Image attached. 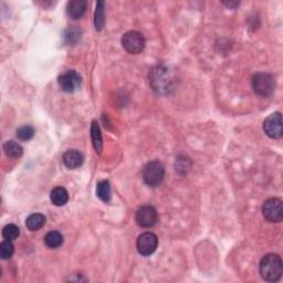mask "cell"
I'll list each match as a JSON object with an SVG mask.
<instances>
[{
    "label": "cell",
    "instance_id": "4",
    "mask_svg": "<svg viewBox=\"0 0 283 283\" xmlns=\"http://www.w3.org/2000/svg\"><path fill=\"white\" fill-rule=\"evenodd\" d=\"M252 88L258 95L268 97L273 93L275 81L271 74L266 72H258L252 77Z\"/></svg>",
    "mask_w": 283,
    "mask_h": 283
},
{
    "label": "cell",
    "instance_id": "10",
    "mask_svg": "<svg viewBox=\"0 0 283 283\" xmlns=\"http://www.w3.org/2000/svg\"><path fill=\"white\" fill-rule=\"evenodd\" d=\"M158 245L157 236L153 232H144L138 237L136 247L137 251L141 254V256H151L156 250Z\"/></svg>",
    "mask_w": 283,
    "mask_h": 283
},
{
    "label": "cell",
    "instance_id": "9",
    "mask_svg": "<svg viewBox=\"0 0 283 283\" xmlns=\"http://www.w3.org/2000/svg\"><path fill=\"white\" fill-rule=\"evenodd\" d=\"M264 131L270 138H280L282 136L283 124L280 112H275L265 119Z\"/></svg>",
    "mask_w": 283,
    "mask_h": 283
},
{
    "label": "cell",
    "instance_id": "20",
    "mask_svg": "<svg viewBox=\"0 0 283 283\" xmlns=\"http://www.w3.org/2000/svg\"><path fill=\"white\" fill-rule=\"evenodd\" d=\"M19 235H20V229L13 224L5 226V228L3 229V236L6 240L13 241V240H16L19 237Z\"/></svg>",
    "mask_w": 283,
    "mask_h": 283
},
{
    "label": "cell",
    "instance_id": "14",
    "mask_svg": "<svg viewBox=\"0 0 283 283\" xmlns=\"http://www.w3.org/2000/svg\"><path fill=\"white\" fill-rule=\"evenodd\" d=\"M91 137H92V141H93V146L95 148L96 153L101 154L102 148H103V140H102V134H101L100 126H98L96 121L92 122Z\"/></svg>",
    "mask_w": 283,
    "mask_h": 283
},
{
    "label": "cell",
    "instance_id": "13",
    "mask_svg": "<svg viewBox=\"0 0 283 283\" xmlns=\"http://www.w3.org/2000/svg\"><path fill=\"white\" fill-rule=\"evenodd\" d=\"M50 198L53 205H55V206L58 207H61V206H65V205L68 203L69 194L66 188L55 187L52 189Z\"/></svg>",
    "mask_w": 283,
    "mask_h": 283
},
{
    "label": "cell",
    "instance_id": "5",
    "mask_svg": "<svg viewBox=\"0 0 283 283\" xmlns=\"http://www.w3.org/2000/svg\"><path fill=\"white\" fill-rule=\"evenodd\" d=\"M262 214L269 223H280L283 219V205L279 198H269L262 206Z\"/></svg>",
    "mask_w": 283,
    "mask_h": 283
},
{
    "label": "cell",
    "instance_id": "6",
    "mask_svg": "<svg viewBox=\"0 0 283 283\" xmlns=\"http://www.w3.org/2000/svg\"><path fill=\"white\" fill-rule=\"evenodd\" d=\"M122 45L127 52L137 54L144 50L145 38L138 31H129L123 35Z\"/></svg>",
    "mask_w": 283,
    "mask_h": 283
},
{
    "label": "cell",
    "instance_id": "11",
    "mask_svg": "<svg viewBox=\"0 0 283 283\" xmlns=\"http://www.w3.org/2000/svg\"><path fill=\"white\" fill-rule=\"evenodd\" d=\"M87 5L86 0H71L67 5L68 16L73 20L82 18L87 11Z\"/></svg>",
    "mask_w": 283,
    "mask_h": 283
},
{
    "label": "cell",
    "instance_id": "3",
    "mask_svg": "<svg viewBox=\"0 0 283 283\" xmlns=\"http://www.w3.org/2000/svg\"><path fill=\"white\" fill-rule=\"evenodd\" d=\"M165 176L164 165L158 160H152L147 163L143 169V179L146 185L150 187H157L161 184Z\"/></svg>",
    "mask_w": 283,
    "mask_h": 283
},
{
    "label": "cell",
    "instance_id": "16",
    "mask_svg": "<svg viewBox=\"0 0 283 283\" xmlns=\"http://www.w3.org/2000/svg\"><path fill=\"white\" fill-rule=\"evenodd\" d=\"M46 224V217L41 214H32L27 218L26 226L31 231H37L44 227Z\"/></svg>",
    "mask_w": 283,
    "mask_h": 283
},
{
    "label": "cell",
    "instance_id": "18",
    "mask_svg": "<svg viewBox=\"0 0 283 283\" xmlns=\"http://www.w3.org/2000/svg\"><path fill=\"white\" fill-rule=\"evenodd\" d=\"M45 244L51 249H55L63 244V236L59 231L48 232L45 237Z\"/></svg>",
    "mask_w": 283,
    "mask_h": 283
},
{
    "label": "cell",
    "instance_id": "2",
    "mask_svg": "<svg viewBox=\"0 0 283 283\" xmlns=\"http://www.w3.org/2000/svg\"><path fill=\"white\" fill-rule=\"evenodd\" d=\"M175 77L172 71L165 66H157L152 69L150 73V83L157 93L166 94L173 89Z\"/></svg>",
    "mask_w": 283,
    "mask_h": 283
},
{
    "label": "cell",
    "instance_id": "17",
    "mask_svg": "<svg viewBox=\"0 0 283 283\" xmlns=\"http://www.w3.org/2000/svg\"><path fill=\"white\" fill-rule=\"evenodd\" d=\"M96 195L104 203H110L111 200V186L108 180H101L96 186Z\"/></svg>",
    "mask_w": 283,
    "mask_h": 283
},
{
    "label": "cell",
    "instance_id": "7",
    "mask_svg": "<svg viewBox=\"0 0 283 283\" xmlns=\"http://www.w3.org/2000/svg\"><path fill=\"white\" fill-rule=\"evenodd\" d=\"M135 219L137 225L140 226V227L151 228L157 223L158 214L156 209L151 206V205H144L136 211Z\"/></svg>",
    "mask_w": 283,
    "mask_h": 283
},
{
    "label": "cell",
    "instance_id": "15",
    "mask_svg": "<svg viewBox=\"0 0 283 283\" xmlns=\"http://www.w3.org/2000/svg\"><path fill=\"white\" fill-rule=\"evenodd\" d=\"M4 151L10 158H19L24 153V148L15 140H8L4 144Z\"/></svg>",
    "mask_w": 283,
    "mask_h": 283
},
{
    "label": "cell",
    "instance_id": "22",
    "mask_svg": "<svg viewBox=\"0 0 283 283\" xmlns=\"http://www.w3.org/2000/svg\"><path fill=\"white\" fill-rule=\"evenodd\" d=\"M34 136V130L30 125L21 126L17 130V137L20 140H30Z\"/></svg>",
    "mask_w": 283,
    "mask_h": 283
},
{
    "label": "cell",
    "instance_id": "8",
    "mask_svg": "<svg viewBox=\"0 0 283 283\" xmlns=\"http://www.w3.org/2000/svg\"><path fill=\"white\" fill-rule=\"evenodd\" d=\"M81 75L75 70H67L58 79L60 88L65 92H68V93H73V92H75L81 87Z\"/></svg>",
    "mask_w": 283,
    "mask_h": 283
},
{
    "label": "cell",
    "instance_id": "12",
    "mask_svg": "<svg viewBox=\"0 0 283 283\" xmlns=\"http://www.w3.org/2000/svg\"><path fill=\"white\" fill-rule=\"evenodd\" d=\"M62 160H63V164H65L69 169H75L83 164L84 157L79 151L70 150L63 154Z\"/></svg>",
    "mask_w": 283,
    "mask_h": 283
},
{
    "label": "cell",
    "instance_id": "1",
    "mask_svg": "<svg viewBox=\"0 0 283 283\" xmlns=\"http://www.w3.org/2000/svg\"><path fill=\"white\" fill-rule=\"evenodd\" d=\"M260 274L264 280L277 282L283 274V264L279 254L269 253L260 261Z\"/></svg>",
    "mask_w": 283,
    "mask_h": 283
},
{
    "label": "cell",
    "instance_id": "19",
    "mask_svg": "<svg viewBox=\"0 0 283 283\" xmlns=\"http://www.w3.org/2000/svg\"><path fill=\"white\" fill-rule=\"evenodd\" d=\"M105 24V15H104V2H98L96 5L95 16H94V25L95 29L97 31H101L103 29Z\"/></svg>",
    "mask_w": 283,
    "mask_h": 283
},
{
    "label": "cell",
    "instance_id": "21",
    "mask_svg": "<svg viewBox=\"0 0 283 283\" xmlns=\"http://www.w3.org/2000/svg\"><path fill=\"white\" fill-rule=\"evenodd\" d=\"M13 251H15V248H13V245L11 244L10 240H5L0 245V257H2V259H10L12 257Z\"/></svg>",
    "mask_w": 283,
    "mask_h": 283
}]
</instances>
